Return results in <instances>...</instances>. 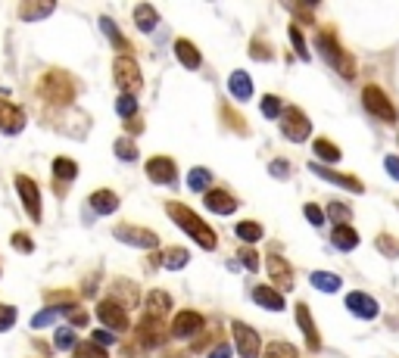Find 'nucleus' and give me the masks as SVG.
Instances as JSON below:
<instances>
[{
	"instance_id": "f257e3e1",
	"label": "nucleus",
	"mask_w": 399,
	"mask_h": 358,
	"mask_svg": "<svg viewBox=\"0 0 399 358\" xmlns=\"http://www.w3.org/2000/svg\"><path fill=\"white\" fill-rule=\"evenodd\" d=\"M169 215H172V221H175L181 231L191 234V237L197 240L203 249H215V246H219V237H215V231H213V227H209L194 209H187L184 203H169Z\"/></svg>"
},
{
	"instance_id": "f03ea898",
	"label": "nucleus",
	"mask_w": 399,
	"mask_h": 358,
	"mask_svg": "<svg viewBox=\"0 0 399 358\" xmlns=\"http://www.w3.org/2000/svg\"><path fill=\"white\" fill-rule=\"evenodd\" d=\"M38 94L53 106H69L72 100H75V81H72L69 72L50 69L38 78Z\"/></svg>"
},
{
	"instance_id": "7ed1b4c3",
	"label": "nucleus",
	"mask_w": 399,
	"mask_h": 358,
	"mask_svg": "<svg viewBox=\"0 0 399 358\" xmlns=\"http://www.w3.org/2000/svg\"><path fill=\"white\" fill-rule=\"evenodd\" d=\"M318 50H322V56L328 60L331 69H337L343 78H355L353 56L343 50V44L337 41V34H334L331 28H322V32H318Z\"/></svg>"
},
{
	"instance_id": "20e7f679",
	"label": "nucleus",
	"mask_w": 399,
	"mask_h": 358,
	"mask_svg": "<svg viewBox=\"0 0 399 358\" xmlns=\"http://www.w3.org/2000/svg\"><path fill=\"white\" fill-rule=\"evenodd\" d=\"M113 81H115V88H119L122 94L134 97L137 91H141V84H144V78H141V66H137V62H134L128 53H122L119 60L113 62Z\"/></svg>"
},
{
	"instance_id": "39448f33",
	"label": "nucleus",
	"mask_w": 399,
	"mask_h": 358,
	"mask_svg": "<svg viewBox=\"0 0 399 358\" xmlns=\"http://www.w3.org/2000/svg\"><path fill=\"white\" fill-rule=\"evenodd\" d=\"M362 106H365V110L372 112L374 119H381V121H396V106L390 103V97L384 94L377 84H368V88H362Z\"/></svg>"
},
{
	"instance_id": "423d86ee",
	"label": "nucleus",
	"mask_w": 399,
	"mask_h": 358,
	"mask_svg": "<svg viewBox=\"0 0 399 358\" xmlns=\"http://www.w3.org/2000/svg\"><path fill=\"white\" fill-rule=\"evenodd\" d=\"M281 131H284L287 140L293 143H303L312 134V121L306 119V112L296 110V106H287L284 116H281Z\"/></svg>"
},
{
	"instance_id": "0eeeda50",
	"label": "nucleus",
	"mask_w": 399,
	"mask_h": 358,
	"mask_svg": "<svg viewBox=\"0 0 399 358\" xmlns=\"http://www.w3.org/2000/svg\"><path fill=\"white\" fill-rule=\"evenodd\" d=\"M231 336H234L237 355H241V358H259L262 340H259V333L253 331L250 324H243V321H234V324H231Z\"/></svg>"
},
{
	"instance_id": "6e6552de",
	"label": "nucleus",
	"mask_w": 399,
	"mask_h": 358,
	"mask_svg": "<svg viewBox=\"0 0 399 358\" xmlns=\"http://www.w3.org/2000/svg\"><path fill=\"white\" fill-rule=\"evenodd\" d=\"M97 318L110 327V333H125L128 327H132L128 312L122 309V305H115L113 299H100V303H97Z\"/></svg>"
},
{
	"instance_id": "1a4fd4ad",
	"label": "nucleus",
	"mask_w": 399,
	"mask_h": 358,
	"mask_svg": "<svg viewBox=\"0 0 399 358\" xmlns=\"http://www.w3.org/2000/svg\"><path fill=\"white\" fill-rule=\"evenodd\" d=\"M115 240L128 243V246H137V249H156L159 246V237L147 227H137V225H119L113 231Z\"/></svg>"
},
{
	"instance_id": "9d476101",
	"label": "nucleus",
	"mask_w": 399,
	"mask_h": 358,
	"mask_svg": "<svg viewBox=\"0 0 399 358\" xmlns=\"http://www.w3.org/2000/svg\"><path fill=\"white\" fill-rule=\"evenodd\" d=\"M203 327H206V318H203L200 312L184 309V312H178V314H175V321H172L169 333L175 336V340H187V336H197Z\"/></svg>"
},
{
	"instance_id": "9b49d317",
	"label": "nucleus",
	"mask_w": 399,
	"mask_h": 358,
	"mask_svg": "<svg viewBox=\"0 0 399 358\" xmlns=\"http://www.w3.org/2000/svg\"><path fill=\"white\" fill-rule=\"evenodd\" d=\"M16 190H19V197H23V206H25L28 218L38 225L41 221V190H38V184H34L28 175H16Z\"/></svg>"
},
{
	"instance_id": "f8f14e48",
	"label": "nucleus",
	"mask_w": 399,
	"mask_h": 358,
	"mask_svg": "<svg viewBox=\"0 0 399 358\" xmlns=\"http://www.w3.org/2000/svg\"><path fill=\"white\" fill-rule=\"evenodd\" d=\"M144 171H147V178L153 184H175L178 181V166L169 156H153V159H147Z\"/></svg>"
},
{
	"instance_id": "ddd939ff",
	"label": "nucleus",
	"mask_w": 399,
	"mask_h": 358,
	"mask_svg": "<svg viewBox=\"0 0 399 358\" xmlns=\"http://www.w3.org/2000/svg\"><path fill=\"white\" fill-rule=\"evenodd\" d=\"M309 171H312V175H318V178H324V181H331V184H340V187H346V190H353V193H362V190H365V184H362L359 178L343 175V171H334V168H328V166H322V162H312Z\"/></svg>"
},
{
	"instance_id": "4468645a",
	"label": "nucleus",
	"mask_w": 399,
	"mask_h": 358,
	"mask_svg": "<svg viewBox=\"0 0 399 358\" xmlns=\"http://www.w3.org/2000/svg\"><path fill=\"white\" fill-rule=\"evenodd\" d=\"M203 203H206V209L209 212H215V215H231V212H237V206H241V199L237 197H231L224 187H213L209 193H203Z\"/></svg>"
},
{
	"instance_id": "2eb2a0df",
	"label": "nucleus",
	"mask_w": 399,
	"mask_h": 358,
	"mask_svg": "<svg viewBox=\"0 0 399 358\" xmlns=\"http://www.w3.org/2000/svg\"><path fill=\"white\" fill-rule=\"evenodd\" d=\"M265 268L268 274H272V284L278 286V290H293V268L281 259V256H268L265 259Z\"/></svg>"
},
{
	"instance_id": "dca6fc26",
	"label": "nucleus",
	"mask_w": 399,
	"mask_h": 358,
	"mask_svg": "<svg viewBox=\"0 0 399 358\" xmlns=\"http://www.w3.org/2000/svg\"><path fill=\"white\" fill-rule=\"evenodd\" d=\"M163 324H165V321L141 318V324H137V346H144V349L163 346Z\"/></svg>"
},
{
	"instance_id": "f3484780",
	"label": "nucleus",
	"mask_w": 399,
	"mask_h": 358,
	"mask_svg": "<svg viewBox=\"0 0 399 358\" xmlns=\"http://www.w3.org/2000/svg\"><path fill=\"white\" fill-rule=\"evenodd\" d=\"M169 312H172V296L165 290H153L147 299H144V318L165 321V314Z\"/></svg>"
},
{
	"instance_id": "a211bd4d",
	"label": "nucleus",
	"mask_w": 399,
	"mask_h": 358,
	"mask_svg": "<svg viewBox=\"0 0 399 358\" xmlns=\"http://www.w3.org/2000/svg\"><path fill=\"white\" fill-rule=\"evenodd\" d=\"M25 128V112L19 110V106L6 103V100H0V131L4 134H19Z\"/></svg>"
},
{
	"instance_id": "6ab92c4d",
	"label": "nucleus",
	"mask_w": 399,
	"mask_h": 358,
	"mask_svg": "<svg viewBox=\"0 0 399 358\" xmlns=\"http://www.w3.org/2000/svg\"><path fill=\"white\" fill-rule=\"evenodd\" d=\"M296 324H300L303 336H306V346L312 352H318V349H322V336H318V327H315V321H312L309 305H303V303L296 305Z\"/></svg>"
},
{
	"instance_id": "aec40b11",
	"label": "nucleus",
	"mask_w": 399,
	"mask_h": 358,
	"mask_svg": "<svg viewBox=\"0 0 399 358\" xmlns=\"http://www.w3.org/2000/svg\"><path fill=\"white\" fill-rule=\"evenodd\" d=\"M346 309L353 314H359V318H365V321L377 318V303L368 296V293H359V290H353L350 296H346Z\"/></svg>"
},
{
	"instance_id": "412c9836",
	"label": "nucleus",
	"mask_w": 399,
	"mask_h": 358,
	"mask_svg": "<svg viewBox=\"0 0 399 358\" xmlns=\"http://www.w3.org/2000/svg\"><path fill=\"white\" fill-rule=\"evenodd\" d=\"M110 299H113L115 305H122V309H128V305H137V303H141V293H137V286H134L132 281H113Z\"/></svg>"
},
{
	"instance_id": "4be33fe9",
	"label": "nucleus",
	"mask_w": 399,
	"mask_h": 358,
	"mask_svg": "<svg viewBox=\"0 0 399 358\" xmlns=\"http://www.w3.org/2000/svg\"><path fill=\"white\" fill-rule=\"evenodd\" d=\"M253 299H256V305H262L268 312H284V296H281V290H274V286H256L253 290Z\"/></svg>"
},
{
	"instance_id": "5701e85b",
	"label": "nucleus",
	"mask_w": 399,
	"mask_h": 358,
	"mask_svg": "<svg viewBox=\"0 0 399 358\" xmlns=\"http://www.w3.org/2000/svg\"><path fill=\"white\" fill-rule=\"evenodd\" d=\"M175 56H178V62L184 69H200V62H203L197 44H194V41H187V38H178L175 41Z\"/></svg>"
},
{
	"instance_id": "b1692460",
	"label": "nucleus",
	"mask_w": 399,
	"mask_h": 358,
	"mask_svg": "<svg viewBox=\"0 0 399 358\" xmlns=\"http://www.w3.org/2000/svg\"><path fill=\"white\" fill-rule=\"evenodd\" d=\"M75 175H78L75 159H69V156H56V159H53V184L69 187V184L75 181Z\"/></svg>"
},
{
	"instance_id": "393cba45",
	"label": "nucleus",
	"mask_w": 399,
	"mask_h": 358,
	"mask_svg": "<svg viewBox=\"0 0 399 358\" xmlns=\"http://www.w3.org/2000/svg\"><path fill=\"white\" fill-rule=\"evenodd\" d=\"M134 25H137V32H144V34L153 32V28L159 25V13H156V6H150V4H137V6H134Z\"/></svg>"
},
{
	"instance_id": "a878e982",
	"label": "nucleus",
	"mask_w": 399,
	"mask_h": 358,
	"mask_svg": "<svg viewBox=\"0 0 399 358\" xmlns=\"http://www.w3.org/2000/svg\"><path fill=\"white\" fill-rule=\"evenodd\" d=\"M88 203H91V209L97 215H113L115 209H119V197H115L113 190H94Z\"/></svg>"
},
{
	"instance_id": "bb28decb",
	"label": "nucleus",
	"mask_w": 399,
	"mask_h": 358,
	"mask_svg": "<svg viewBox=\"0 0 399 358\" xmlns=\"http://www.w3.org/2000/svg\"><path fill=\"white\" fill-rule=\"evenodd\" d=\"M228 91H231V97H237V100H250V97H253V81H250V75H246L243 69L231 72Z\"/></svg>"
},
{
	"instance_id": "cd10ccee",
	"label": "nucleus",
	"mask_w": 399,
	"mask_h": 358,
	"mask_svg": "<svg viewBox=\"0 0 399 358\" xmlns=\"http://www.w3.org/2000/svg\"><path fill=\"white\" fill-rule=\"evenodd\" d=\"M331 240H334V246L343 249V253H350V249L359 246V234H355L353 225H337L331 234Z\"/></svg>"
},
{
	"instance_id": "c85d7f7f",
	"label": "nucleus",
	"mask_w": 399,
	"mask_h": 358,
	"mask_svg": "<svg viewBox=\"0 0 399 358\" xmlns=\"http://www.w3.org/2000/svg\"><path fill=\"white\" fill-rule=\"evenodd\" d=\"M187 190H194V193H209V190H213V171L203 168V166L191 168V171H187Z\"/></svg>"
},
{
	"instance_id": "c756f323",
	"label": "nucleus",
	"mask_w": 399,
	"mask_h": 358,
	"mask_svg": "<svg viewBox=\"0 0 399 358\" xmlns=\"http://www.w3.org/2000/svg\"><path fill=\"white\" fill-rule=\"evenodd\" d=\"M309 284L315 286V290H322V293H337L340 286H343L340 274H331V271H312V274H309Z\"/></svg>"
},
{
	"instance_id": "7c9ffc66",
	"label": "nucleus",
	"mask_w": 399,
	"mask_h": 358,
	"mask_svg": "<svg viewBox=\"0 0 399 358\" xmlns=\"http://www.w3.org/2000/svg\"><path fill=\"white\" fill-rule=\"evenodd\" d=\"M53 10H56L53 4H34V0H25V4L19 6V19H25V22H34V19L50 16Z\"/></svg>"
},
{
	"instance_id": "2f4dec72",
	"label": "nucleus",
	"mask_w": 399,
	"mask_h": 358,
	"mask_svg": "<svg viewBox=\"0 0 399 358\" xmlns=\"http://www.w3.org/2000/svg\"><path fill=\"white\" fill-rule=\"evenodd\" d=\"M234 234H237V240H243V243H256V240H262V225L259 221H253V218H246V221H237L234 225Z\"/></svg>"
},
{
	"instance_id": "473e14b6",
	"label": "nucleus",
	"mask_w": 399,
	"mask_h": 358,
	"mask_svg": "<svg viewBox=\"0 0 399 358\" xmlns=\"http://www.w3.org/2000/svg\"><path fill=\"white\" fill-rule=\"evenodd\" d=\"M312 150H315V156L322 162H328V166H331V162H340V156H343L337 143H331L328 138H318L315 143H312Z\"/></svg>"
},
{
	"instance_id": "72a5a7b5",
	"label": "nucleus",
	"mask_w": 399,
	"mask_h": 358,
	"mask_svg": "<svg viewBox=\"0 0 399 358\" xmlns=\"http://www.w3.org/2000/svg\"><path fill=\"white\" fill-rule=\"evenodd\" d=\"M156 262H163V268H169V271H178L187 265V249L172 246V249H165L163 256H156Z\"/></svg>"
},
{
	"instance_id": "f704fd0d",
	"label": "nucleus",
	"mask_w": 399,
	"mask_h": 358,
	"mask_svg": "<svg viewBox=\"0 0 399 358\" xmlns=\"http://www.w3.org/2000/svg\"><path fill=\"white\" fill-rule=\"evenodd\" d=\"M262 358H300V352H296V346H290V343L274 340V343H268L265 346Z\"/></svg>"
},
{
	"instance_id": "c9c22d12",
	"label": "nucleus",
	"mask_w": 399,
	"mask_h": 358,
	"mask_svg": "<svg viewBox=\"0 0 399 358\" xmlns=\"http://www.w3.org/2000/svg\"><path fill=\"white\" fill-rule=\"evenodd\" d=\"M374 246H377V253L387 256V259H396L399 256V240L393 237V234H377Z\"/></svg>"
},
{
	"instance_id": "e433bc0d",
	"label": "nucleus",
	"mask_w": 399,
	"mask_h": 358,
	"mask_svg": "<svg viewBox=\"0 0 399 358\" xmlns=\"http://www.w3.org/2000/svg\"><path fill=\"white\" fill-rule=\"evenodd\" d=\"M113 150H115V156H119L122 162H134L137 159V143L132 138H119L113 143Z\"/></svg>"
},
{
	"instance_id": "4c0bfd02",
	"label": "nucleus",
	"mask_w": 399,
	"mask_h": 358,
	"mask_svg": "<svg viewBox=\"0 0 399 358\" xmlns=\"http://www.w3.org/2000/svg\"><path fill=\"white\" fill-rule=\"evenodd\" d=\"M250 56H253L256 62H268V60L274 56V53H272V44H268L262 34H256V38H253V44H250Z\"/></svg>"
},
{
	"instance_id": "58836bf2",
	"label": "nucleus",
	"mask_w": 399,
	"mask_h": 358,
	"mask_svg": "<svg viewBox=\"0 0 399 358\" xmlns=\"http://www.w3.org/2000/svg\"><path fill=\"white\" fill-rule=\"evenodd\" d=\"M100 25H103V34H106V38H110V41H113V44L119 47V50H132V44H128L125 38H122V32H119V28H115V22H113L110 16H103V19H100Z\"/></svg>"
},
{
	"instance_id": "ea45409f",
	"label": "nucleus",
	"mask_w": 399,
	"mask_h": 358,
	"mask_svg": "<svg viewBox=\"0 0 399 358\" xmlns=\"http://www.w3.org/2000/svg\"><path fill=\"white\" fill-rule=\"evenodd\" d=\"M222 119L228 121V128L231 131H237V134H250V128H246V119L243 116H237L231 106H222Z\"/></svg>"
},
{
	"instance_id": "a19ab883",
	"label": "nucleus",
	"mask_w": 399,
	"mask_h": 358,
	"mask_svg": "<svg viewBox=\"0 0 399 358\" xmlns=\"http://www.w3.org/2000/svg\"><path fill=\"white\" fill-rule=\"evenodd\" d=\"M115 112H119L122 119H134L137 116V100L128 97V94H119V100H115Z\"/></svg>"
},
{
	"instance_id": "79ce46f5",
	"label": "nucleus",
	"mask_w": 399,
	"mask_h": 358,
	"mask_svg": "<svg viewBox=\"0 0 399 358\" xmlns=\"http://www.w3.org/2000/svg\"><path fill=\"white\" fill-rule=\"evenodd\" d=\"M262 116H265V119H281V116H284L281 97H274V94H265V97H262Z\"/></svg>"
},
{
	"instance_id": "37998d69",
	"label": "nucleus",
	"mask_w": 399,
	"mask_h": 358,
	"mask_svg": "<svg viewBox=\"0 0 399 358\" xmlns=\"http://www.w3.org/2000/svg\"><path fill=\"white\" fill-rule=\"evenodd\" d=\"M72 352H75V358H110L106 355V349L97 346V343H78Z\"/></svg>"
},
{
	"instance_id": "c03bdc74",
	"label": "nucleus",
	"mask_w": 399,
	"mask_h": 358,
	"mask_svg": "<svg viewBox=\"0 0 399 358\" xmlns=\"http://www.w3.org/2000/svg\"><path fill=\"white\" fill-rule=\"evenodd\" d=\"M53 346H56V349H75V346H78L75 331H72V327H60V331L53 333Z\"/></svg>"
},
{
	"instance_id": "a18cd8bd",
	"label": "nucleus",
	"mask_w": 399,
	"mask_h": 358,
	"mask_svg": "<svg viewBox=\"0 0 399 358\" xmlns=\"http://www.w3.org/2000/svg\"><path fill=\"white\" fill-rule=\"evenodd\" d=\"M328 215L334 218V227H337V225H350V221H353L350 206H343V203H331L328 206Z\"/></svg>"
},
{
	"instance_id": "49530a36",
	"label": "nucleus",
	"mask_w": 399,
	"mask_h": 358,
	"mask_svg": "<svg viewBox=\"0 0 399 358\" xmlns=\"http://www.w3.org/2000/svg\"><path fill=\"white\" fill-rule=\"evenodd\" d=\"M290 41H293V50L300 60H309V47H306V38H303L300 25H290Z\"/></svg>"
},
{
	"instance_id": "de8ad7c7",
	"label": "nucleus",
	"mask_w": 399,
	"mask_h": 358,
	"mask_svg": "<svg viewBox=\"0 0 399 358\" xmlns=\"http://www.w3.org/2000/svg\"><path fill=\"white\" fill-rule=\"evenodd\" d=\"M10 243H13V249H19V253H25V256L34 249V243H32V237H28L25 231H16V234L10 237Z\"/></svg>"
},
{
	"instance_id": "09e8293b",
	"label": "nucleus",
	"mask_w": 399,
	"mask_h": 358,
	"mask_svg": "<svg viewBox=\"0 0 399 358\" xmlns=\"http://www.w3.org/2000/svg\"><path fill=\"white\" fill-rule=\"evenodd\" d=\"M66 318H69V324H72V327H88L91 314L84 312V309H78V305H72V309L66 312Z\"/></svg>"
},
{
	"instance_id": "8fccbe9b",
	"label": "nucleus",
	"mask_w": 399,
	"mask_h": 358,
	"mask_svg": "<svg viewBox=\"0 0 399 358\" xmlns=\"http://www.w3.org/2000/svg\"><path fill=\"white\" fill-rule=\"evenodd\" d=\"M56 314H60V309H53V305H50V309H44V312L34 314V318H32V327H34V331H41V327H47L50 321L56 318Z\"/></svg>"
},
{
	"instance_id": "3c124183",
	"label": "nucleus",
	"mask_w": 399,
	"mask_h": 358,
	"mask_svg": "<svg viewBox=\"0 0 399 358\" xmlns=\"http://www.w3.org/2000/svg\"><path fill=\"white\" fill-rule=\"evenodd\" d=\"M303 215L309 218V225H312V227H322V225H324V212L318 209L315 203H306V206H303Z\"/></svg>"
},
{
	"instance_id": "603ef678",
	"label": "nucleus",
	"mask_w": 399,
	"mask_h": 358,
	"mask_svg": "<svg viewBox=\"0 0 399 358\" xmlns=\"http://www.w3.org/2000/svg\"><path fill=\"white\" fill-rule=\"evenodd\" d=\"M13 324H16V309L13 305H0V333L10 331Z\"/></svg>"
},
{
	"instance_id": "864d4df0",
	"label": "nucleus",
	"mask_w": 399,
	"mask_h": 358,
	"mask_svg": "<svg viewBox=\"0 0 399 358\" xmlns=\"http://www.w3.org/2000/svg\"><path fill=\"white\" fill-rule=\"evenodd\" d=\"M91 343H97V346H113L115 333H110V331H94L91 333Z\"/></svg>"
},
{
	"instance_id": "5fc2aeb1",
	"label": "nucleus",
	"mask_w": 399,
	"mask_h": 358,
	"mask_svg": "<svg viewBox=\"0 0 399 358\" xmlns=\"http://www.w3.org/2000/svg\"><path fill=\"white\" fill-rule=\"evenodd\" d=\"M268 171H272L274 178H287L290 175V162L287 159H274L272 166H268Z\"/></svg>"
},
{
	"instance_id": "6e6d98bb",
	"label": "nucleus",
	"mask_w": 399,
	"mask_h": 358,
	"mask_svg": "<svg viewBox=\"0 0 399 358\" xmlns=\"http://www.w3.org/2000/svg\"><path fill=\"white\" fill-rule=\"evenodd\" d=\"M241 262H243L250 271H256V268H259V256L253 253V249H241Z\"/></svg>"
},
{
	"instance_id": "4d7b16f0",
	"label": "nucleus",
	"mask_w": 399,
	"mask_h": 358,
	"mask_svg": "<svg viewBox=\"0 0 399 358\" xmlns=\"http://www.w3.org/2000/svg\"><path fill=\"white\" fill-rule=\"evenodd\" d=\"M125 131H128V138H132V134H141V131H144V119H141V116L128 119V121H125Z\"/></svg>"
},
{
	"instance_id": "13d9d810",
	"label": "nucleus",
	"mask_w": 399,
	"mask_h": 358,
	"mask_svg": "<svg viewBox=\"0 0 399 358\" xmlns=\"http://www.w3.org/2000/svg\"><path fill=\"white\" fill-rule=\"evenodd\" d=\"M384 166H387V171L399 181V156H387V159H384Z\"/></svg>"
},
{
	"instance_id": "bf43d9fd",
	"label": "nucleus",
	"mask_w": 399,
	"mask_h": 358,
	"mask_svg": "<svg viewBox=\"0 0 399 358\" xmlns=\"http://www.w3.org/2000/svg\"><path fill=\"white\" fill-rule=\"evenodd\" d=\"M209 358H231V346H224V343H219V346L209 352Z\"/></svg>"
},
{
	"instance_id": "052dcab7",
	"label": "nucleus",
	"mask_w": 399,
	"mask_h": 358,
	"mask_svg": "<svg viewBox=\"0 0 399 358\" xmlns=\"http://www.w3.org/2000/svg\"><path fill=\"white\" fill-rule=\"evenodd\" d=\"M296 16H300L303 22H312V10H309V6H296Z\"/></svg>"
},
{
	"instance_id": "680f3d73",
	"label": "nucleus",
	"mask_w": 399,
	"mask_h": 358,
	"mask_svg": "<svg viewBox=\"0 0 399 358\" xmlns=\"http://www.w3.org/2000/svg\"><path fill=\"white\" fill-rule=\"evenodd\" d=\"M34 349H38L41 355H50V346H47V343H34Z\"/></svg>"
}]
</instances>
